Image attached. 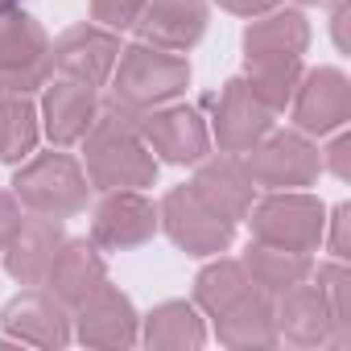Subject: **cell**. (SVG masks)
<instances>
[{"label": "cell", "instance_id": "6da1fadb", "mask_svg": "<svg viewBox=\"0 0 351 351\" xmlns=\"http://www.w3.org/2000/svg\"><path fill=\"white\" fill-rule=\"evenodd\" d=\"M87 182L99 191H136L157 178L153 149L141 136V112L124 104L99 108L95 124L87 128Z\"/></svg>", "mask_w": 351, "mask_h": 351}, {"label": "cell", "instance_id": "7a4b0ae2", "mask_svg": "<svg viewBox=\"0 0 351 351\" xmlns=\"http://www.w3.org/2000/svg\"><path fill=\"white\" fill-rule=\"evenodd\" d=\"M191 83V66L186 58H178L173 50L161 46H128L120 50V66H116V104L132 108V112H149L173 95H182Z\"/></svg>", "mask_w": 351, "mask_h": 351}, {"label": "cell", "instance_id": "3957f363", "mask_svg": "<svg viewBox=\"0 0 351 351\" xmlns=\"http://www.w3.org/2000/svg\"><path fill=\"white\" fill-rule=\"evenodd\" d=\"M50 42L42 25L17 9L0 13V87L9 95H29L50 83Z\"/></svg>", "mask_w": 351, "mask_h": 351}, {"label": "cell", "instance_id": "277c9868", "mask_svg": "<svg viewBox=\"0 0 351 351\" xmlns=\"http://www.w3.org/2000/svg\"><path fill=\"white\" fill-rule=\"evenodd\" d=\"M13 191L29 211L62 219L87 203V173L66 153H42L13 178Z\"/></svg>", "mask_w": 351, "mask_h": 351}, {"label": "cell", "instance_id": "5b68a950", "mask_svg": "<svg viewBox=\"0 0 351 351\" xmlns=\"http://www.w3.org/2000/svg\"><path fill=\"white\" fill-rule=\"evenodd\" d=\"M252 219V236L261 244H277V248H293V252H314L326 219H322V203L298 191H277L265 203L248 207Z\"/></svg>", "mask_w": 351, "mask_h": 351}, {"label": "cell", "instance_id": "8992f818", "mask_svg": "<svg viewBox=\"0 0 351 351\" xmlns=\"http://www.w3.org/2000/svg\"><path fill=\"white\" fill-rule=\"evenodd\" d=\"M248 178L265 191H298V186H310L322 169V157L318 149L298 136V132H265L252 149H248Z\"/></svg>", "mask_w": 351, "mask_h": 351}, {"label": "cell", "instance_id": "52a82bcc", "mask_svg": "<svg viewBox=\"0 0 351 351\" xmlns=\"http://www.w3.org/2000/svg\"><path fill=\"white\" fill-rule=\"evenodd\" d=\"M169 232V240L195 252V256H215V252H228L232 236H236V223L223 219L215 207H207L195 186H178L169 191L165 203H161V215H157Z\"/></svg>", "mask_w": 351, "mask_h": 351}, {"label": "cell", "instance_id": "ba28073f", "mask_svg": "<svg viewBox=\"0 0 351 351\" xmlns=\"http://www.w3.org/2000/svg\"><path fill=\"white\" fill-rule=\"evenodd\" d=\"M116 58L120 42L95 25H75L58 38V46H50V71H58L62 79H79L87 87H99L112 75Z\"/></svg>", "mask_w": 351, "mask_h": 351}, {"label": "cell", "instance_id": "9c48e42d", "mask_svg": "<svg viewBox=\"0 0 351 351\" xmlns=\"http://www.w3.org/2000/svg\"><path fill=\"white\" fill-rule=\"evenodd\" d=\"M351 116V83L343 71L335 66H318L306 79H298V104H293V120L302 132H335L343 128Z\"/></svg>", "mask_w": 351, "mask_h": 351}, {"label": "cell", "instance_id": "30bf717a", "mask_svg": "<svg viewBox=\"0 0 351 351\" xmlns=\"http://www.w3.org/2000/svg\"><path fill=\"white\" fill-rule=\"evenodd\" d=\"M62 223H58V215H29V219H21L17 223V232L9 236V244H5V265H9V273L21 281V285H42L46 281V273H50V261L58 256V248H62Z\"/></svg>", "mask_w": 351, "mask_h": 351}, {"label": "cell", "instance_id": "8fae6325", "mask_svg": "<svg viewBox=\"0 0 351 351\" xmlns=\"http://www.w3.org/2000/svg\"><path fill=\"white\" fill-rule=\"evenodd\" d=\"M5 330L21 343H34V347H66L71 343L66 306L50 289H38V285L5 306Z\"/></svg>", "mask_w": 351, "mask_h": 351}, {"label": "cell", "instance_id": "7c38bea8", "mask_svg": "<svg viewBox=\"0 0 351 351\" xmlns=\"http://www.w3.org/2000/svg\"><path fill=\"white\" fill-rule=\"evenodd\" d=\"M141 136L153 153H161L165 161H199L211 145L207 124L199 120L195 108H161V112H145L141 116Z\"/></svg>", "mask_w": 351, "mask_h": 351}, {"label": "cell", "instance_id": "4fadbf2b", "mask_svg": "<svg viewBox=\"0 0 351 351\" xmlns=\"http://www.w3.org/2000/svg\"><path fill=\"white\" fill-rule=\"evenodd\" d=\"M273 124V112L256 99V91L244 79H232L219 95L215 112V141L223 153H248Z\"/></svg>", "mask_w": 351, "mask_h": 351}, {"label": "cell", "instance_id": "5bb4252c", "mask_svg": "<svg viewBox=\"0 0 351 351\" xmlns=\"http://www.w3.org/2000/svg\"><path fill=\"white\" fill-rule=\"evenodd\" d=\"M108 281V269H104V256L95 248V240H62L58 256L50 261V273H46V289L62 302V306H79L87 302L99 285Z\"/></svg>", "mask_w": 351, "mask_h": 351}, {"label": "cell", "instance_id": "9a60e30c", "mask_svg": "<svg viewBox=\"0 0 351 351\" xmlns=\"http://www.w3.org/2000/svg\"><path fill=\"white\" fill-rule=\"evenodd\" d=\"M136 29L149 46L161 50H186L207 29V5L203 0H145L136 17Z\"/></svg>", "mask_w": 351, "mask_h": 351}, {"label": "cell", "instance_id": "2e32d148", "mask_svg": "<svg viewBox=\"0 0 351 351\" xmlns=\"http://www.w3.org/2000/svg\"><path fill=\"white\" fill-rule=\"evenodd\" d=\"M273 326L281 339L298 343V347H318V343H335V326H330V310L318 285H289L281 289V306L273 310Z\"/></svg>", "mask_w": 351, "mask_h": 351}, {"label": "cell", "instance_id": "e0dca14e", "mask_svg": "<svg viewBox=\"0 0 351 351\" xmlns=\"http://www.w3.org/2000/svg\"><path fill=\"white\" fill-rule=\"evenodd\" d=\"M75 310H79V339L83 343H91V347H132L136 343V310L108 281Z\"/></svg>", "mask_w": 351, "mask_h": 351}, {"label": "cell", "instance_id": "ac0fdd59", "mask_svg": "<svg viewBox=\"0 0 351 351\" xmlns=\"http://www.w3.org/2000/svg\"><path fill=\"white\" fill-rule=\"evenodd\" d=\"M42 116H46V132L54 145H75L87 136V128L99 116L95 104V87L79 83V79H54L46 83V99H42Z\"/></svg>", "mask_w": 351, "mask_h": 351}, {"label": "cell", "instance_id": "d6986e66", "mask_svg": "<svg viewBox=\"0 0 351 351\" xmlns=\"http://www.w3.org/2000/svg\"><path fill=\"white\" fill-rule=\"evenodd\" d=\"M157 232V211L136 191H112L95 211L91 240L104 248H136Z\"/></svg>", "mask_w": 351, "mask_h": 351}, {"label": "cell", "instance_id": "ffe728a7", "mask_svg": "<svg viewBox=\"0 0 351 351\" xmlns=\"http://www.w3.org/2000/svg\"><path fill=\"white\" fill-rule=\"evenodd\" d=\"M195 195L207 203V207H215L223 219H244L248 215V207H252V191H256V182L248 178V169H244V161H236V157H219V161H207L199 173H195Z\"/></svg>", "mask_w": 351, "mask_h": 351}, {"label": "cell", "instance_id": "44dd1931", "mask_svg": "<svg viewBox=\"0 0 351 351\" xmlns=\"http://www.w3.org/2000/svg\"><path fill=\"white\" fill-rule=\"evenodd\" d=\"M219 322V339L232 343V347H269L277 339V326H273V306H269V293L265 289H248L240 293L223 314H215Z\"/></svg>", "mask_w": 351, "mask_h": 351}, {"label": "cell", "instance_id": "7402d4cb", "mask_svg": "<svg viewBox=\"0 0 351 351\" xmlns=\"http://www.w3.org/2000/svg\"><path fill=\"white\" fill-rule=\"evenodd\" d=\"M244 273L252 285H261L265 293H281L298 281H306L310 273V252H293V248H277V244H252L244 256Z\"/></svg>", "mask_w": 351, "mask_h": 351}, {"label": "cell", "instance_id": "603a6c76", "mask_svg": "<svg viewBox=\"0 0 351 351\" xmlns=\"http://www.w3.org/2000/svg\"><path fill=\"white\" fill-rule=\"evenodd\" d=\"M302 79V54H248V87L269 112H281Z\"/></svg>", "mask_w": 351, "mask_h": 351}, {"label": "cell", "instance_id": "cb8c5ba5", "mask_svg": "<svg viewBox=\"0 0 351 351\" xmlns=\"http://www.w3.org/2000/svg\"><path fill=\"white\" fill-rule=\"evenodd\" d=\"M203 339H207L203 318L186 302H165L145 322V343L149 347H173V351H178V347H199Z\"/></svg>", "mask_w": 351, "mask_h": 351}, {"label": "cell", "instance_id": "d4e9b609", "mask_svg": "<svg viewBox=\"0 0 351 351\" xmlns=\"http://www.w3.org/2000/svg\"><path fill=\"white\" fill-rule=\"evenodd\" d=\"M306 42H310V29L302 13H273L265 21H252L244 34L248 54H302Z\"/></svg>", "mask_w": 351, "mask_h": 351}, {"label": "cell", "instance_id": "484cf974", "mask_svg": "<svg viewBox=\"0 0 351 351\" xmlns=\"http://www.w3.org/2000/svg\"><path fill=\"white\" fill-rule=\"evenodd\" d=\"M38 149V112L25 95L0 99V161H25Z\"/></svg>", "mask_w": 351, "mask_h": 351}, {"label": "cell", "instance_id": "4316f807", "mask_svg": "<svg viewBox=\"0 0 351 351\" xmlns=\"http://www.w3.org/2000/svg\"><path fill=\"white\" fill-rule=\"evenodd\" d=\"M252 289V281H248V273H244V265H236V261H215V265H207L203 273H199V281H195V298H199V306L215 318V314H223L240 293H248Z\"/></svg>", "mask_w": 351, "mask_h": 351}, {"label": "cell", "instance_id": "83f0119b", "mask_svg": "<svg viewBox=\"0 0 351 351\" xmlns=\"http://www.w3.org/2000/svg\"><path fill=\"white\" fill-rule=\"evenodd\" d=\"M318 289H322L326 310H330L335 347H347V343H351V273H347V265H343V261L322 265V269H318Z\"/></svg>", "mask_w": 351, "mask_h": 351}, {"label": "cell", "instance_id": "f1b7e54d", "mask_svg": "<svg viewBox=\"0 0 351 351\" xmlns=\"http://www.w3.org/2000/svg\"><path fill=\"white\" fill-rule=\"evenodd\" d=\"M141 9H145V0H91V17L104 29H128V25H136Z\"/></svg>", "mask_w": 351, "mask_h": 351}, {"label": "cell", "instance_id": "f546056e", "mask_svg": "<svg viewBox=\"0 0 351 351\" xmlns=\"http://www.w3.org/2000/svg\"><path fill=\"white\" fill-rule=\"evenodd\" d=\"M347 219H351V207H335V219H330V252L335 261H347L351 256V244H347Z\"/></svg>", "mask_w": 351, "mask_h": 351}, {"label": "cell", "instance_id": "4dcf8cb0", "mask_svg": "<svg viewBox=\"0 0 351 351\" xmlns=\"http://www.w3.org/2000/svg\"><path fill=\"white\" fill-rule=\"evenodd\" d=\"M17 223H21V211H17V203H13L9 195H0V252H5L9 236L17 232Z\"/></svg>", "mask_w": 351, "mask_h": 351}, {"label": "cell", "instance_id": "1f68e13d", "mask_svg": "<svg viewBox=\"0 0 351 351\" xmlns=\"http://www.w3.org/2000/svg\"><path fill=\"white\" fill-rule=\"evenodd\" d=\"M347 153H351V141H347V136H339V141L330 145V153H326V165L335 169V178H351V165H347Z\"/></svg>", "mask_w": 351, "mask_h": 351}, {"label": "cell", "instance_id": "d6a6232c", "mask_svg": "<svg viewBox=\"0 0 351 351\" xmlns=\"http://www.w3.org/2000/svg\"><path fill=\"white\" fill-rule=\"evenodd\" d=\"M219 5L228 13H240V17H261V13H269L277 5V0H219Z\"/></svg>", "mask_w": 351, "mask_h": 351}, {"label": "cell", "instance_id": "836d02e7", "mask_svg": "<svg viewBox=\"0 0 351 351\" xmlns=\"http://www.w3.org/2000/svg\"><path fill=\"white\" fill-rule=\"evenodd\" d=\"M9 9H17V0H0V13H9Z\"/></svg>", "mask_w": 351, "mask_h": 351}, {"label": "cell", "instance_id": "e575fe53", "mask_svg": "<svg viewBox=\"0 0 351 351\" xmlns=\"http://www.w3.org/2000/svg\"><path fill=\"white\" fill-rule=\"evenodd\" d=\"M306 5H335V0H306Z\"/></svg>", "mask_w": 351, "mask_h": 351}]
</instances>
